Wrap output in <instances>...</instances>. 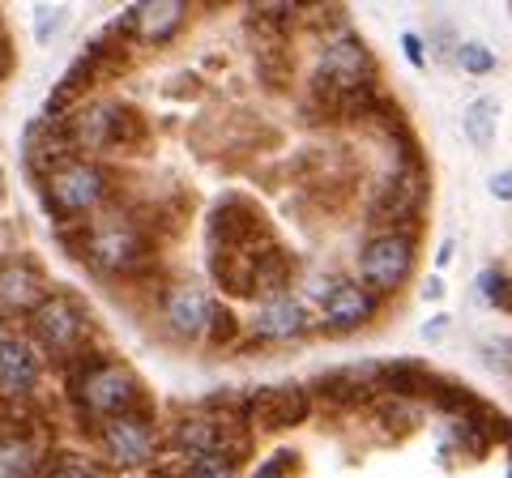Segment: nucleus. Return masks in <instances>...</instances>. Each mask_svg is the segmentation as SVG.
I'll list each match as a JSON object with an SVG mask.
<instances>
[{
  "instance_id": "obj_4",
  "label": "nucleus",
  "mask_w": 512,
  "mask_h": 478,
  "mask_svg": "<svg viewBox=\"0 0 512 478\" xmlns=\"http://www.w3.org/2000/svg\"><path fill=\"white\" fill-rule=\"evenodd\" d=\"M86 244H90V261L107 269V274H124V269H137L141 261H146V235H141V227L133 218H124V214H103L99 222L90 227L86 235Z\"/></svg>"
},
{
  "instance_id": "obj_7",
  "label": "nucleus",
  "mask_w": 512,
  "mask_h": 478,
  "mask_svg": "<svg viewBox=\"0 0 512 478\" xmlns=\"http://www.w3.org/2000/svg\"><path fill=\"white\" fill-rule=\"evenodd\" d=\"M308 410H312V397L308 389H299V385H269L252 397V406L244 410L252 427H261V432H286V427H295L308 419Z\"/></svg>"
},
{
  "instance_id": "obj_24",
  "label": "nucleus",
  "mask_w": 512,
  "mask_h": 478,
  "mask_svg": "<svg viewBox=\"0 0 512 478\" xmlns=\"http://www.w3.org/2000/svg\"><path fill=\"white\" fill-rule=\"evenodd\" d=\"M286 466H291V453H278V457L261 461V470H256L252 478H286Z\"/></svg>"
},
{
  "instance_id": "obj_15",
  "label": "nucleus",
  "mask_w": 512,
  "mask_h": 478,
  "mask_svg": "<svg viewBox=\"0 0 512 478\" xmlns=\"http://www.w3.org/2000/svg\"><path fill=\"white\" fill-rule=\"evenodd\" d=\"M39 440L35 436H26L22 427L18 432H9V436H0V470H5L9 478H26V474H35L39 470Z\"/></svg>"
},
{
  "instance_id": "obj_14",
  "label": "nucleus",
  "mask_w": 512,
  "mask_h": 478,
  "mask_svg": "<svg viewBox=\"0 0 512 478\" xmlns=\"http://www.w3.org/2000/svg\"><path fill=\"white\" fill-rule=\"evenodd\" d=\"M47 295H39V278L22 265L0 269V308L5 312H35Z\"/></svg>"
},
{
  "instance_id": "obj_11",
  "label": "nucleus",
  "mask_w": 512,
  "mask_h": 478,
  "mask_svg": "<svg viewBox=\"0 0 512 478\" xmlns=\"http://www.w3.org/2000/svg\"><path fill=\"white\" fill-rule=\"evenodd\" d=\"M39 372H43L39 350L26 338H9L0 346V397H5V402H22V397L35 393Z\"/></svg>"
},
{
  "instance_id": "obj_10",
  "label": "nucleus",
  "mask_w": 512,
  "mask_h": 478,
  "mask_svg": "<svg viewBox=\"0 0 512 478\" xmlns=\"http://www.w3.org/2000/svg\"><path fill=\"white\" fill-rule=\"evenodd\" d=\"M320 316H325L329 329L350 333L367 325L376 316V291L363 282H338L333 291H325V304H320Z\"/></svg>"
},
{
  "instance_id": "obj_12",
  "label": "nucleus",
  "mask_w": 512,
  "mask_h": 478,
  "mask_svg": "<svg viewBox=\"0 0 512 478\" xmlns=\"http://www.w3.org/2000/svg\"><path fill=\"white\" fill-rule=\"evenodd\" d=\"M308 329V308L295 295H265L261 308L252 312V333L261 342H286Z\"/></svg>"
},
{
  "instance_id": "obj_17",
  "label": "nucleus",
  "mask_w": 512,
  "mask_h": 478,
  "mask_svg": "<svg viewBox=\"0 0 512 478\" xmlns=\"http://www.w3.org/2000/svg\"><path fill=\"white\" fill-rule=\"evenodd\" d=\"M478 286H483V295H487L500 312H512V278H508V274H500V269H483Z\"/></svg>"
},
{
  "instance_id": "obj_18",
  "label": "nucleus",
  "mask_w": 512,
  "mask_h": 478,
  "mask_svg": "<svg viewBox=\"0 0 512 478\" xmlns=\"http://www.w3.org/2000/svg\"><path fill=\"white\" fill-rule=\"evenodd\" d=\"M184 478H235V461H231V457H222V453L197 457V461H188Z\"/></svg>"
},
{
  "instance_id": "obj_6",
  "label": "nucleus",
  "mask_w": 512,
  "mask_h": 478,
  "mask_svg": "<svg viewBox=\"0 0 512 478\" xmlns=\"http://www.w3.org/2000/svg\"><path fill=\"white\" fill-rule=\"evenodd\" d=\"M82 333H86L82 312H77V304H69L64 295H47L43 304L30 312V338L39 346H47L52 355H69V350L82 342Z\"/></svg>"
},
{
  "instance_id": "obj_16",
  "label": "nucleus",
  "mask_w": 512,
  "mask_h": 478,
  "mask_svg": "<svg viewBox=\"0 0 512 478\" xmlns=\"http://www.w3.org/2000/svg\"><path fill=\"white\" fill-rule=\"evenodd\" d=\"M495 116H500V103H495V99H474L466 111H461V129H466V137L474 141L478 150L491 146V137H495Z\"/></svg>"
},
{
  "instance_id": "obj_29",
  "label": "nucleus",
  "mask_w": 512,
  "mask_h": 478,
  "mask_svg": "<svg viewBox=\"0 0 512 478\" xmlns=\"http://www.w3.org/2000/svg\"><path fill=\"white\" fill-rule=\"evenodd\" d=\"M508 478H512V474H508Z\"/></svg>"
},
{
  "instance_id": "obj_26",
  "label": "nucleus",
  "mask_w": 512,
  "mask_h": 478,
  "mask_svg": "<svg viewBox=\"0 0 512 478\" xmlns=\"http://www.w3.org/2000/svg\"><path fill=\"white\" fill-rule=\"evenodd\" d=\"M402 47H406V60H410V65L423 69V39L414 35V30H410V35H402Z\"/></svg>"
},
{
  "instance_id": "obj_13",
  "label": "nucleus",
  "mask_w": 512,
  "mask_h": 478,
  "mask_svg": "<svg viewBox=\"0 0 512 478\" xmlns=\"http://www.w3.org/2000/svg\"><path fill=\"white\" fill-rule=\"evenodd\" d=\"M124 26L146 43H167L175 30L184 26V5L180 0H146L124 18Z\"/></svg>"
},
{
  "instance_id": "obj_21",
  "label": "nucleus",
  "mask_w": 512,
  "mask_h": 478,
  "mask_svg": "<svg viewBox=\"0 0 512 478\" xmlns=\"http://www.w3.org/2000/svg\"><path fill=\"white\" fill-rule=\"evenodd\" d=\"M483 363H487L491 372L512 376V342H508V338H491V342H483Z\"/></svg>"
},
{
  "instance_id": "obj_2",
  "label": "nucleus",
  "mask_w": 512,
  "mask_h": 478,
  "mask_svg": "<svg viewBox=\"0 0 512 478\" xmlns=\"http://www.w3.org/2000/svg\"><path fill=\"white\" fill-rule=\"evenodd\" d=\"M73 393H77V402H82L86 414L107 423V419H120V414H133L141 385L124 363H90V368L73 380Z\"/></svg>"
},
{
  "instance_id": "obj_23",
  "label": "nucleus",
  "mask_w": 512,
  "mask_h": 478,
  "mask_svg": "<svg viewBox=\"0 0 512 478\" xmlns=\"http://www.w3.org/2000/svg\"><path fill=\"white\" fill-rule=\"evenodd\" d=\"M235 333V321H231V312H222V308H214V321H210V333H205V342H222V338H231Z\"/></svg>"
},
{
  "instance_id": "obj_25",
  "label": "nucleus",
  "mask_w": 512,
  "mask_h": 478,
  "mask_svg": "<svg viewBox=\"0 0 512 478\" xmlns=\"http://www.w3.org/2000/svg\"><path fill=\"white\" fill-rule=\"evenodd\" d=\"M487 188H491V197L512 201V175H508V171H495V175H487Z\"/></svg>"
},
{
  "instance_id": "obj_28",
  "label": "nucleus",
  "mask_w": 512,
  "mask_h": 478,
  "mask_svg": "<svg viewBox=\"0 0 512 478\" xmlns=\"http://www.w3.org/2000/svg\"><path fill=\"white\" fill-rule=\"evenodd\" d=\"M440 295H444V282L440 278H427L423 282V299H440Z\"/></svg>"
},
{
  "instance_id": "obj_8",
  "label": "nucleus",
  "mask_w": 512,
  "mask_h": 478,
  "mask_svg": "<svg viewBox=\"0 0 512 478\" xmlns=\"http://www.w3.org/2000/svg\"><path fill=\"white\" fill-rule=\"evenodd\" d=\"M163 321L175 338H205L214 321V299L197 282H175L163 295Z\"/></svg>"
},
{
  "instance_id": "obj_5",
  "label": "nucleus",
  "mask_w": 512,
  "mask_h": 478,
  "mask_svg": "<svg viewBox=\"0 0 512 478\" xmlns=\"http://www.w3.org/2000/svg\"><path fill=\"white\" fill-rule=\"evenodd\" d=\"M414 269V244L406 231H380L372 244L359 252V274L363 286L372 291H397Z\"/></svg>"
},
{
  "instance_id": "obj_3",
  "label": "nucleus",
  "mask_w": 512,
  "mask_h": 478,
  "mask_svg": "<svg viewBox=\"0 0 512 478\" xmlns=\"http://www.w3.org/2000/svg\"><path fill=\"white\" fill-rule=\"evenodd\" d=\"M47 180V201H52L56 214H90L99 210V201L107 197V175L90 163V158H64V163L43 175Z\"/></svg>"
},
{
  "instance_id": "obj_22",
  "label": "nucleus",
  "mask_w": 512,
  "mask_h": 478,
  "mask_svg": "<svg viewBox=\"0 0 512 478\" xmlns=\"http://www.w3.org/2000/svg\"><path fill=\"white\" fill-rule=\"evenodd\" d=\"M43 478H99V474H94V470L86 466V461H77V457H60L56 466L47 470Z\"/></svg>"
},
{
  "instance_id": "obj_1",
  "label": "nucleus",
  "mask_w": 512,
  "mask_h": 478,
  "mask_svg": "<svg viewBox=\"0 0 512 478\" xmlns=\"http://www.w3.org/2000/svg\"><path fill=\"white\" fill-rule=\"evenodd\" d=\"M316 94L338 107L372 99V56H367V47H359L350 35L329 39L316 65Z\"/></svg>"
},
{
  "instance_id": "obj_20",
  "label": "nucleus",
  "mask_w": 512,
  "mask_h": 478,
  "mask_svg": "<svg viewBox=\"0 0 512 478\" xmlns=\"http://www.w3.org/2000/svg\"><path fill=\"white\" fill-rule=\"evenodd\" d=\"M64 22H69V9L39 5V9H35V35H39V43H52V35H56Z\"/></svg>"
},
{
  "instance_id": "obj_27",
  "label": "nucleus",
  "mask_w": 512,
  "mask_h": 478,
  "mask_svg": "<svg viewBox=\"0 0 512 478\" xmlns=\"http://www.w3.org/2000/svg\"><path fill=\"white\" fill-rule=\"evenodd\" d=\"M13 69V43L5 39V35H0V77H5Z\"/></svg>"
},
{
  "instance_id": "obj_9",
  "label": "nucleus",
  "mask_w": 512,
  "mask_h": 478,
  "mask_svg": "<svg viewBox=\"0 0 512 478\" xmlns=\"http://www.w3.org/2000/svg\"><path fill=\"white\" fill-rule=\"evenodd\" d=\"M103 449L107 457L116 461V466H141V461H150L158 440H154V427L141 419V414H120V419H107L103 423Z\"/></svg>"
},
{
  "instance_id": "obj_19",
  "label": "nucleus",
  "mask_w": 512,
  "mask_h": 478,
  "mask_svg": "<svg viewBox=\"0 0 512 478\" xmlns=\"http://www.w3.org/2000/svg\"><path fill=\"white\" fill-rule=\"evenodd\" d=\"M457 60H461V69L474 73V77H483V73L495 69V56L487 52L483 43H461V47H457Z\"/></svg>"
}]
</instances>
